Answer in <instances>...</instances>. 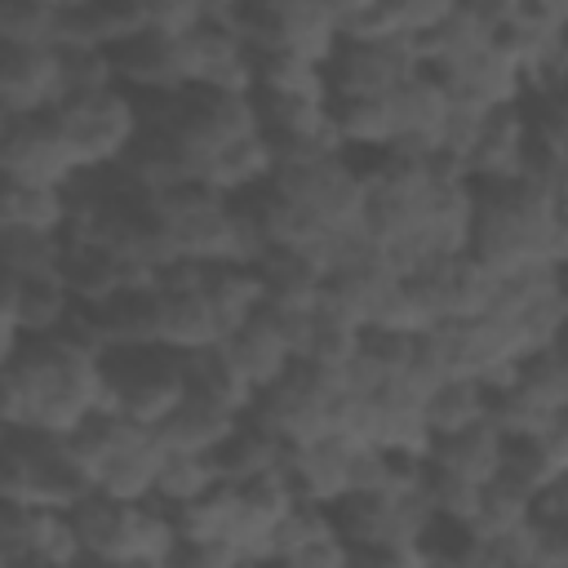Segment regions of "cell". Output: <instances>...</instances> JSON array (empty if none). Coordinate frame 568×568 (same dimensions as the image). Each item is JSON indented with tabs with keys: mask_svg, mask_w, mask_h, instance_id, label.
Returning <instances> with one entry per match:
<instances>
[{
	"mask_svg": "<svg viewBox=\"0 0 568 568\" xmlns=\"http://www.w3.org/2000/svg\"><path fill=\"white\" fill-rule=\"evenodd\" d=\"M466 182H470L466 248L493 275L528 262H564V182L537 178L528 169L506 178H466Z\"/></svg>",
	"mask_w": 568,
	"mask_h": 568,
	"instance_id": "obj_1",
	"label": "cell"
},
{
	"mask_svg": "<svg viewBox=\"0 0 568 568\" xmlns=\"http://www.w3.org/2000/svg\"><path fill=\"white\" fill-rule=\"evenodd\" d=\"M102 408L124 413L138 426H155L182 399V355L164 342L106 346L98 355Z\"/></svg>",
	"mask_w": 568,
	"mask_h": 568,
	"instance_id": "obj_2",
	"label": "cell"
},
{
	"mask_svg": "<svg viewBox=\"0 0 568 568\" xmlns=\"http://www.w3.org/2000/svg\"><path fill=\"white\" fill-rule=\"evenodd\" d=\"M342 395V382L333 368H320L311 359H288V368L257 386L248 399V417L262 422L271 435H280L284 444H306L324 430H333V404Z\"/></svg>",
	"mask_w": 568,
	"mask_h": 568,
	"instance_id": "obj_3",
	"label": "cell"
},
{
	"mask_svg": "<svg viewBox=\"0 0 568 568\" xmlns=\"http://www.w3.org/2000/svg\"><path fill=\"white\" fill-rule=\"evenodd\" d=\"M71 146H75V160L80 169L89 164H120L124 151L133 146L138 138V98L120 84L111 89H98V93H71V98H58L53 102Z\"/></svg>",
	"mask_w": 568,
	"mask_h": 568,
	"instance_id": "obj_4",
	"label": "cell"
},
{
	"mask_svg": "<svg viewBox=\"0 0 568 568\" xmlns=\"http://www.w3.org/2000/svg\"><path fill=\"white\" fill-rule=\"evenodd\" d=\"M80 169L75 146L53 106L44 111H9L0 124V173L18 182L62 186Z\"/></svg>",
	"mask_w": 568,
	"mask_h": 568,
	"instance_id": "obj_5",
	"label": "cell"
},
{
	"mask_svg": "<svg viewBox=\"0 0 568 568\" xmlns=\"http://www.w3.org/2000/svg\"><path fill=\"white\" fill-rule=\"evenodd\" d=\"M413 67L417 62H413V49L404 36L364 40V36L337 31V44L324 58V84H328V98H382Z\"/></svg>",
	"mask_w": 568,
	"mask_h": 568,
	"instance_id": "obj_6",
	"label": "cell"
},
{
	"mask_svg": "<svg viewBox=\"0 0 568 568\" xmlns=\"http://www.w3.org/2000/svg\"><path fill=\"white\" fill-rule=\"evenodd\" d=\"M111 58V71H115V84L129 89L133 98L138 93H164V89H182L186 84V67H182V44H178V31H164V27H138L133 36L115 40L106 49Z\"/></svg>",
	"mask_w": 568,
	"mask_h": 568,
	"instance_id": "obj_7",
	"label": "cell"
},
{
	"mask_svg": "<svg viewBox=\"0 0 568 568\" xmlns=\"http://www.w3.org/2000/svg\"><path fill=\"white\" fill-rule=\"evenodd\" d=\"M217 346L253 390L275 382L293 359V333H288L284 311L275 306H257L253 315H244Z\"/></svg>",
	"mask_w": 568,
	"mask_h": 568,
	"instance_id": "obj_8",
	"label": "cell"
},
{
	"mask_svg": "<svg viewBox=\"0 0 568 568\" xmlns=\"http://www.w3.org/2000/svg\"><path fill=\"white\" fill-rule=\"evenodd\" d=\"M58 280L67 284V293L80 306H93V302L115 297L129 284H146L151 280V266H142V262H133V257H124V253H115L106 244L67 235L62 262H58Z\"/></svg>",
	"mask_w": 568,
	"mask_h": 568,
	"instance_id": "obj_9",
	"label": "cell"
},
{
	"mask_svg": "<svg viewBox=\"0 0 568 568\" xmlns=\"http://www.w3.org/2000/svg\"><path fill=\"white\" fill-rule=\"evenodd\" d=\"M58 102V49L53 44H0V106L44 111Z\"/></svg>",
	"mask_w": 568,
	"mask_h": 568,
	"instance_id": "obj_10",
	"label": "cell"
},
{
	"mask_svg": "<svg viewBox=\"0 0 568 568\" xmlns=\"http://www.w3.org/2000/svg\"><path fill=\"white\" fill-rule=\"evenodd\" d=\"M501 444H506L501 426L493 417H479V422H466L457 430L426 435L422 453H426V462L448 466L470 484H488L497 475V466H501Z\"/></svg>",
	"mask_w": 568,
	"mask_h": 568,
	"instance_id": "obj_11",
	"label": "cell"
},
{
	"mask_svg": "<svg viewBox=\"0 0 568 568\" xmlns=\"http://www.w3.org/2000/svg\"><path fill=\"white\" fill-rule=\"evenodd\" d=\"M182 355V395L186 399H200L209 408H222V413H244L248 399H253V386L235 373V364L222 355V346H191V351H178Z\"/></svg>",
	"mask_w": 568,
	"mask_h": 568,
	"instance_id": "obj_12",
	"label": "cell"
},
{
	"mask_svg": "<svg viewBox=\"0 0 568 568\" xmlns=\"http://www.w3.org/2000/svg\"><path fill=\"white\" fill-rule=\"evenodd\" d=\"M280 453H284V439L271 435V430H266L262 422H253L248 413H240V422H235V426L222 435V444L209 453V466H213L217 479L240 484V479H257V475L275 470V466H280Z\"/></svg>",
	"mask_w": 568,
	"mask_h": 568,
	"instance_id": "obj_13",
	"label": "cell"
},
{
	"mask_svg": "<svg viewBox=\"0 0 568 568\" xmlns=\"http://www.w3.org/2000/svg\"><path fill=\"white\" fill-rule=\"evenodd\" d=\"M235 422H240V413H222V408H209V404L182 395L151 430H155L164 453H200V457H209Z\"/></svg>",
	"mask_w": 568,
	"mask_h": 568,
	"instance_id": "obj_14",
	"label": "cell"
},
{
	"mask_svg": "<svg viewBox=\"0 0 568 568\" xmlns=\"http://www.w3.org/2000/svg\"><path fill=\"white\" fill-rule=\"evenodd\" d=\"M479 417H488V382L484 377H470V373H444L426 390V399H422L426 435L457 430V426L479 422Z\"/></svg>",
	"mask_w": 568,
	"mask_h": 568,
	"instance_id": "obj_15",
	"label": "cell"
},
{
	"mask_svg": "<svg viewBox=\"0 0 568 568\" xmlns=\"http://www.w3.org/2000/svg\"><path fill=\"white\" fill-rule=\"evenodd\" d=\"M0 226L27 231H62L67 226V191L49 182H18L0 173Z\"/></svg>",
	"mask_w": 568,
	"mask_h": 568,
	"instance_id": "obj_16",
	"label": "cell"
},
{
	"mask_svg": "<svg viewBox=\"0 0 568 568\" xmlns=\"http://www.w3.org/2000/svg\"><path fill=\"white\" fill-rule=\"evenodd\" d=\"M271 169H275V151H271V142H266L257 129H248V133L231 138V142L213 155V164H209L204 182H209V186H217L222 195H235V191H244V186L266 182V178H271Z\"/></svg>",
	"mask_w": 568,
	"mask_h": 568,
	"instance_id": "obj_17",
	"label": "cell"
},
{
	"mask_svg": "<svg viewBox=\"0 0 568 568\" xmlns=\"http://www.w3.org/2000/svg\"><path fill=\"white\" fill-rule=\"evenodd\" d=\"M75 297L67 293V284L58 275H31L18 284V302H13V324L22 337H49L67 324Z\"/></svg>",
	"mask_w": 568,
	"mask_h": 568,
	"instance_id": "obj_18",
	"label": "cell"
},
{
	"mask_svg": "<svg viewBox=\"0 0 568 568\" xmlns=\"http://www.w3.org/2000/svg\"><path fill=\"white\" fill-rule=\"evenodd\" d=\"M62 244H67L62 231L0 226V266H9L18 280H31V275H58Z\"/></svg>",
	"mask_w": 568,
	"mask_h": 568,
	"instance_id": "obj_19",
	"label": "cell"
},
{
	"mask_svg": "<svg viewBox=\"0 0 568 568\" xmlns=\"http://www.w3.org/2000/svg\"><path fill=\"white\" fill-rule=\"evenodd\" d=\"M213 479H217V475H213L209 457H200V453H164V457H160V470H155L151 501L178 510V506H186L191 497H200Z\"/></svg>",
	"mask_w": 568,
	"mask_h": 568,
	"instance_id": "obj_20",
	"label": "cell"
},
{
	"mask_svg": "<svg viewBox=\"0 0 568 568\" xmlns=\"http://www.w3.org/2000/svg\"><path fill=\"white\" fill-rule=\"evenodd\" d=\"M479 488L484 484H470L462 479L457 470L448 466H435V462H422V475H417V493L426 497V506L444 519H470L475 515V501H479Z\"/></svg>",
	"mask_w": 568,
	"mask_h": 568,
	"instance_id": "obj_21",
	"label": "cell"
},
{
	"mask_svg": "<svg viewBox=\"0 0 568 568\" xmlns=\"http://www.w3.org/2000/svg\"><path fill=\"white\" fill-rule=\"evenodd\" d=\"M111 84H115V71H111L106 49H89V44L58 49V98L98 93V89H111Z\"/></svg>",
	"mask_w": 568,
	"mask_h": 568,
	"instance_id": "obj_22",
	"label": "cell"
},
{
	"mask_svg": "<svg viewBox=\"0 0 568 568\" xmlns=\"http://www.w3.org/2000/svg\"><path fill=\"white\" fill-rule=\"evenodd\" d=\"M58 9L44 0H0V44H53Z\"/></svg>",
	"mask_w": 568,
	"mask_h": 568,
	"instance_id": "obj_23",
	"label": "cell"
},
{
	"mask_svg": "<svg viewBox=\"0 0 568 568\" xmlns=\"http://www.w3.org/2000/svg\"><path fill=\"white\" fill-rule=\"evenodd\" d=\"M146 22L151 27H164V31H186L191 22L204 18V0H138Z\"/></svg>",
	"mask_w": 568,
	"mask_h": 568,
	"instance_id": "obj_24",
	"label": "cell"
},
{
	"mask_svg": "<svg viewBox=\"0 0 568 568\" xmlns=\"http://www.w3.org/2000/svg\"><path fill=\"white\" fill-rule=\"evenodd\" d=\"M515 4H519V0H453V9H457L470 27H479L484 36H488L493 27H501V22H510V18H515Z\"/></svg>",
	"mask_w": 568,
	"mask_h": 568,
	"instance_id": "obj_25",
	"label": "cell"
},
{
	"mask_svg": "<svg viewBox=\"0 0 568 568\" xmlns=\"http://www.w3.org/2000/svg\"><path fill=\"white\" fill-rule=\"evenodd\" d=\"M320 4L328 9V18H333V22H337V31H342V27H346L351 18H359L373 0H320Z\"/></svg>",
	"mask_w": 568,
	"mask_h": 568,
	"instance_id": "obj_26",
	"label": "cell"
},
{
	"mask_svg": "<svg viewBox=\"0 0 568 568\" xmlns=\"http://www.w3.org/2000/svg\"><path fill=\"white\" fill-rule=\"evenodd\" d=\"M18 275L9 271V266H0V315H9L13 320V302H18Z\"/></svg>",
	"mask_w": 568,
	"mask_h": 568,
	"instance_id": "obj_27",
	"label": "cell"
},
{
	"mask_svg": "<svg viewBox=\"0 0 568 568\" xmlns=\"http://www.w3.org/2000/svg\"><path fill=\"white\" fill-rule=\"evenodd\" d=\"M18 342H22V333H18V324L9 320V315H0V368L13 359V351H18Z\"/></svg>",
	"mask_w": 568,
	"mask_h": 568,
	"instance_id": "obj_28",
	"label": "cell"
},
{
	"mask_svg": "<svg viewBox=\"0 0 568 568\" xmlns=\"http://www.w3.org/2000/svg\"><path fill=\"white\" fill-rule=\"evenodd\" d=\"M44 4H53V9H62V4H71V0H44Z\"/></svg>",
	"mask_w": 568,
	"mask_h": 568,
	"instance_id": "obj_29",
	"label": "cell"
},
{
	"mask_svg": "<svg viewBox=\"0 0 568 568\" xmlns=\"http://www.w3.org/2000/svg\"><path fill=\"white\" fill-rule=\"evenodd\" d=\"M4 115H9V111H4V106H0V124H4Z\"/></svg>",
	"mask_w": 568,
	"mask_h": 568,
	"instance_id": "obj_30",
	"label": "cell"
},
{
	"mask_svg": "<svg viewBox=\"0 0 568 568\" xmlns=\"http://www.w3.org/2000/svg\"><path fill=\"white\" fill-rule=\"evenodd\" d=\"M0 564H4V559H0Z\"/></svg>",
	"mask_w": 568,
	"mask_h": 568,
	"instance_id": "obj_31",
	"label": "cell"
}]
</instances>
